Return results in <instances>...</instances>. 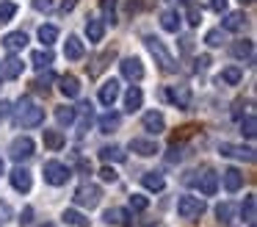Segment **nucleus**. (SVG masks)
Here are the masks:
<instances>
[{
	"mask_svg": "<svg viewBox=\"0 0 257 227\" xmlns=\"http://www.w3.org/2000/svg\"><path fill=\"white\" fill-rule=\"evenodd\" d=\"M9 177H12V186L17 188V191H23V194H28L31 186H34V177H31V172L23 169V166H17V169H14Z\"/></svg>",
	"mask_w": 257,
	"mask_h": 227,
	"instance_id": "14",
	"label": "nucleus"
},
{
	"mask_svg": "<svg viewBox=\"0 0 257 227\" xmlns=\"http://www.w3.org/2000/svg\"><path fill=\"white\" fill-rule=\"evenodd\" d=\"M221 183H224V188H227L229 194H235L240 186H243V175H240L235 166H229V169L221 172Z\"/></svg>",
	"mask_w": 257,
	"mask_h": 227,
	"instance_id": "17",
	"label": "nucleus"
},
{
	"mask_svg": "<svg viewBox=\"0 0 257 227\" xmlns=\"http://www.w3.org/2000/svg\"><path fill=\"white\" fill-rule=\"evenodd\" d=\"M221 42H224L221 28H213V31H207V36H205V44H207V47H221Z\"/></svg>",
	"mask_w": 257,
	"mask_h": 227,
	"instance_id": "40",
	"label": "nucleus"
},
{
	"mask_svg": "<svg viewBox=\"0 0 257 227\" xmlns=\"http://www.w3.org/2000/svg\"><path fill=\"white\" fill-rule=\"evenodd\" d=\"M102 199V191L100 186H94V183H83V186L75 191V205H80V208H97Z\"/></svg>",
	"mask_w": 257,
	"mask_h": 227,
	"instance_id": "4",
	"label": "nucleus"
},
{
	"mask_svg": "<svg viewBox=\"0 0 257 227\" xmlns=\"http://www.w3.org/2000/svg\"><path fill=\"white\" fill-rule=\"evenodd\" d=\"M83 53H86L83 42H80L78 36H67V42H64V58L80 61V58H83Z\"/></svg>",
	"mask_w": 257,
	"mask_h": 227,
	"instance_id": "16",
	"label": "nucleus"
},
{
	"mask_svg": "<svg viewBox=\"0 0 257 227\" xmlns=\"http://www.w3.org/2000/svg\"><path fill=\"white\" fill-rule=\"evenodd\" d=\"M169 161H172V164H177V161H183V147H177V144H174L172 149H169V155H166Z\"/></svg>",
	"mask_w": 257,
	"mask_h": 227,
	"instance_id": "44",
	"label": "nucleus"
},
{
	"mask_svg": "<svg viewBox=\"0 0 257 227\" xmlns=\"http://www.w3.org/2000/svg\"><path fill=\"white\" fill-rule=\"evenodd\" d=\"M210 9L218 11V14H224V11H227V0H210Z\"/></svg>",
	"mask_w": 257,
	"mask_h": 227,
	"instance_id": "49",
	"label": "nucleus"
},
{
	"mask_svg": "<svg viewBox=\"0 0 257 227\" xmlns=\"http://www.w3.org/2000/svg\"><path fill=\"white\" fill-rule=\"evenodd\" d=\"M122 219H127V210H122V208H108L105 213H102V221L105 224H122Z\"/></svg>",
	"mask_w": 257,
	"mask_h": 227,
	"instance_id": "34",
	"label": "nucleus"
},
{
	"mask_svg": "<svg viewBox=\"0 0 257 227\" xmlns=\"http://www.w3.org/2000/svg\"><path fill=\"white\" fill-rule=\"evenodd\" d=\"M207 64H210V55H199L196 58V69H207Z\"/></svg>",
	"mask_w": 257,
	"mask_h": 227,
	"instance_id": "51",
	"label": "nucleus"
},
{
	"mask_svg": "<svg viewBox=\"0 0 257 227\" xmlns=\"http://www.w3.org/2000/svg\"><path fill=\"white\" fill-rule=\"evenodd\" d=\"M3 169H6V166H3V158H0V175H3Z\"/></svg>",
	"mask_w": 257,
	"mask_h": 227,
	"instance_id": "52",
	"label": "nucleus"
},
{
	"mask_svg": "<svg viewBox=\"0 0 257 227\" xmlns=\"http://www.w3.org/2000/svg\"><path fill=\"white\" fill-rule=\"evenodd\" d=\"M185 20H188L191 25H199L202 22V11H199V6H196L194 0H185Z\"/></svg>",
	"mask_w": 257,
	"mask_h": 227,
	"instance_id": "37",
	"label": "nucleus"
},
{
	"mask_svg": "<svg viewBox=\"0 0 257 227\" xmlns=\"http://www.w3.org/2000/svg\"><path fill=\"white\" fill-rule=\"evenodd\" d=\"M0 75H3V78H9V81L20 78V75H23V61H20L14 53H9V58L3 61V64H0Z\"/></svg>",
	"mask_w": 257,
	"mask_h": 227,
	"instance_id": "15",
	"label": "nucleus"
},
{
	"mask_svg": "<svg viewBox=\"0 0 257 227\" xmlns=\"http://www.w3.org/2000/svg\"><path fill=\"white\" fill-rule=\"evenodd\" d=\"M25 44H28V33L25 31H12L3 36V47L9 53H20V50H25Z\"/></svg>",
	"mask_w": 257,
	"mask_h": 227,
	"instance_id": "13",
	"label": "nucleus"
},
{
	"mask_svg": "<svg viewBox=\"0 0 257 227\" xmlns=\"http://www.w3.org/2000/svg\"><path fill=\"white\" fill-rule=\"evenodd\" d=\"M97 125H100V130H102V133H113L119 125H122V116L113 114V111H108V114H102L100 119H97Z\"/></svg>",
	"mask_w": 257,
	"mask_h": 227,
	"instance_id": "24",
	"label": "nucleus"
},
{
	"mask_svg": "<svg viewBox=\"0 0 257 227\" xmlns=\"http://www.w3.org/2000/svg\"><path fill=\"white\" fill-rule=\"evenodd\" d=\"M42 172H45V183H50V186H64V183L72 177L69 166H64L61 161H47V164L42 166Z\"/></svg>",
	"mask_w": 257,
	"mask_h": 227,
	"instance_id": "3",
	"label": "nucleus"
},
{
	"mask_svg": "<svg viewBox=\"0 0 257 227\" xmlns=\"http://www.w3.org/2000/svg\"><path fill=\"white\" fill-rule=\"evenodd\" d=\"M116 97H119V81H113V78H111V81H105L100 86V103L102 105H113V103H116Z\"/></svg>",
	"mask_w": 257,
	"mask_h": 227,
	"instance_id": "20",
	"label": "nucleus"
},
{
	"mask_svg": "<svg viewBox=\"0 0 257 227\" xmlns=\"http://www.w3.org/2000/svg\"><path fill=\"white\" fill-rule=\"evenodd\" d=\"M31 219H34V208H25L20 216V224H31Z\"/></svg>",
	"mask_w": 257,
	"mask_h": 227,
	"instance_id": "50",
	"label": "nucleus"
},
{
	"mask_svg": "<svg viewBox=\"0 0 257 227\" xmlns=\"http://www.w3.org/2000/svg\"><path fill=\"white\" fill-rule=\"evenodd\" d=\"M254 210H257V199H254V194H249V197L243 199V208H240V213H243V221L254 224Z\"/></svg>",
	"mask_w": 257,
	"mask_h": 227,
	"instance_id": "35",
	"label": "nucleus"
},
{
	"mask_svg": "<svg viewBox=\"0 0 257 227\" xmlns=\"http://www.w3.org/2000/svg\"><path fill=\"white\" fill-rule=\"evenodd\" d=\"M144 44H147V50H150V53L155 55L158 64H161L166 72H174V69H177V64H174V55L169 53L166 44H163L158 36H144Z\"/></svg>",
	"mask_w": 257,
	"mask_h": 227,
	"instance_id": "1",
	"label": "nucleus"
},
{
	"mask_svg": "<svg viewBox=\"0 0 257 227\" xmlns=\"http://www.w3.org/2000/svg\"><path fill=\"white\" fill-rule=\"evenodd\" d=\"M116 169H111V164H105V166H102V169H100V180L102 183H116Z\"/></svg>",
	"mask_w": 257,
	"mask_h": 227,
	"instance_id": "42",
	"label": "nucleus"
},
{
	"mask_svg": "<svg viewBox=\"0 0 257 227\" xmlns=\"http://www.w3.org/2000/svg\"><path fill=\"white\" fill-rule=\"evenodd\" d=\"M39 42L45 44V47H53V44L58 42V28L56 25H42L39 28Z\"/></svg>",
	"mask_w": 257,
	"mask_h": 227,
	"instance_id": "33",
	"label": "nucleus"
},
{
	"mask_svg": "<svg viewBox=\"0 0 257 227\" xmlns=\"http://www.w3.org/2000/svg\"><path fill=\"white\" fill-rule=\"evenodd\" d=\"M216 216H218V221H221V224H232L235 216H238V208H235L232 202H221L216 208Z\"/></svg>",
	"mask_w": 257,
	"mask_h": 227,
	"instance_id": "29",
	"label": "nucleus"
},
{
	"mask_svg": "<svg viewBox=\"0 0 257 227\" xmlns=\"http://www.w3.org/2000/svg\"><path fill=\"white\" fill-rule=\"evenodd\" d=\"M218 81H224L227 86H238V83L243 81V69H240L238 64L224 66V69H221V75H218Z\"/></svg>",
	"mask_w": 257,
	"mask_h": 227,
	"instance_id": "23",
	"label": "nucleus"
},
{
	"mask_svg": "<svg viewBox=\"0 0 257 227\" xmlns=\"http://www.w3.org/2000/svg\"><path fill=\"white\" fill-rule=\"evenodd\" d=\"M86 36H89V42H102V36H105V22L89 20L86 22Z\"/></svg>",
	"mask_w": 257,
	"mask_h": 227,
	"instance_id": "25",
	"label": "nucleus"
},
{
	"mask_svg": "<svg viewBox=\"0 0 257 227\" xmlns=\"http://www.w3.org/2000/svg\"><path fill=\"white\" fill-rule=\"evenodd\" d=\"M45 227H53V224H45Z\"/></svg>",
	"mask_w": 257,
	"mask_h": 227,
	"instance_id": "54",
	"label": "nucleus"
},
{
	"mask_svg": "<svg viewBox=\"0 0 257 227\" xmlns=\"http://www.w3.org/2000/svg\"><path fill=\"white\" fill-rule=\"evenodd\" d=\"M240 133H243L246 138H254L257 136V119H254V114H249L243 122H240Z\"/></svg>",
	"mask_w": 257,
	"mask_h": 227,
	"instance_id": "38",
	"label": "nucleus"
},
{
	"mask_svg": "<svg viewBox=\"0 0 257 227\" xmlns=\"http://www.w3.org/2000/svg\"><path fill=\"white\" fill-rule=\"evenodd\" d=\"M56 6V0H34V9L36 11H50Z\"/></svg>",
	"mask_w": 257,
	"mask_h": 227,
	"instance_id": "46",
	"label": "nucleus"
},
{
	"mask_svg": "<svg viewBox=\"0 0 257 227\" xmlns=\"http://www.w3.org/2000/svg\"><path fill=\"white\" fill-rule=\"evenodd\" d=\"M141 183H144L147 191H163V188H166V180H163V175H158V172H147V175L141 177Z\"/></svg>",
	"mask_w": 257,
	"mask_h": 227,
	"instance_id": "27",
	"label": "nucleus"
},
{
	"mask_svg": "<svg viewBox=\"0 0 257 227\" xmlns=\"http://www.w3.org/2000/svg\"><path fill=\"white\" fill-rule=\"evenodd\" d=\"M180 20H183V17H180L177 11H163L161 14V28L169 31V33H177L180 31Z\"/></svg>",
	"mask_w": 257,
	"mask_h": 227,
	"instance_id": "28",
	"label": "nucleus"
},
{
	"mask_svg": "<svg viewBox=\"0 0 257 227\" xmlns=\"http://www.w3.org/2000/svg\"><path fill=\"white\" fill-rule=\"evenodd\" d=\"M116 3L119 0H100V9H102V14H105V20L111 22H116Z\"/></svg>",
	"mask_w": 257,
	"mask_h": 227,
	"instance_id": "39",
	"label": "nucleus"
},
{
	"mask_svg": "<svg viewBox=\"0 0 257 227\" xmlns=\"http://www.w3.org/2000/svg\"><path fill=\"white\" fill-rule=\"evenodd\" d=\"M9 219H12V208H9L6 202H0V227L6 224Z\"/></svg>",
	"mask_w": 257,
	"mask_h": 227,
	"instance_id": "45",
	"label": "nucleus"
},
{
	"mask_svg": "<svg viewBox=\"0 0 257 227\" xmlns=\"http://www.w3.org/2000/svg\"><path fill=\"white\" fill-rule=\"evenodd\" d=\"M100 158H102V164H122V161L127 158V153H124L122 147H116V144H111V147L100 149Z\"/></svg>",
	"mask_w": 257,
	"mask_h": 227,
	"instance_id": "22",
	"label": "nucleus"
},
{
	"mask_svg": "<svg viewBox=\"0 0 257 227\" xmlns=\"http://www.w3.org/2000/svg\"><path fill=\"white\" fill-rule=\"evenodd\" d=\"M194 183L199 186V194H205V197H213V194L218 191V175H216V172H210V169L202 172Z\"/></svg>",
	"mask_w": 257,
	"mask_h": 227,
	"instance_id": "12",
	"label": "nucleus"
},
{
	"mask_svg": "<svg viewBox=\"0 0 257 227\" xmlns=\"http://www.w3.org/2000/svg\"><path fill=\"white\" fill-rule=\"evenodd\" d=\"M67 224H72V227H89V219H86L80 210H75V208H67L64 210V216H61Z\"/></svg>",
	"mask_w": 257,
	"mask_h": 227,
	"instance_id": "32",
	"label": "nucleus"
},
{
	"mask_svg": "<svg viewBox=\"0 0 257 227\" xmlns=\"http://www.w3.org/2000/svg\"><path fill=\"white\" fill-rule=\"evenodd\" d=\"M243 25H246V14H243V11H229V14L221 20V28H224V31H229V33L243 31Z\"/></svg>",
	"mask_w": 257,
	"mask_h": 227,
	"instance_id": "19",
	"label": "nucleus"
},
{
	"mask_svg": "<svg viewBox=\"0 0 257 227\" xmlns=\"http://www.w3.org/2000/svg\"><path fill=\"white\" fill-rule=\"evenodd\" d=\"M119 69H122V75L127 78V81H141V78H144V64H141L136 55L119 61Z\"/></svg>",
	"mask_w": 257,
	"mask_h": 227,
	"instance_id": "11",
	"label": "nucleus"
},
{
	"mask_svg": "<svg viewBox=\"0 0 257 227\" xmlns=\"http://www.w3.org/2000/svg\"><path fill=\"white\" fill-rule=\"evenodd\" d=\"M9 114H12V103H6V100H0V122H6Z\"/></svg>",
	"mask_w": 257,
	"mask_h": 227,
	"instance_id": "47",
	"label": "nucleus"
},
{
	"mask_svg": "<svg viewBox=\"0 0 257 227\" xmlns=\"http://www.w3.org/2000/svg\"><path fill=\"white\" fill-rule=\"evenodd\" d=\"M130 153L141 155V158H152V155L161 153L155 138H130Z\"/></svg>",
	"mask_w": 257,
	"mask_h": 227,
	"instance_id": "9",
	"label": "nucleus"
},
{
	"mask_svg": "<svg viewBox=\"0 0 257 227\" xmlns=\"http://www.w3.org/2000/svg\"><path fill=\"white\" fill-rule=\"evenodd\" d=\"M20 127H36L45 122V108L39 105H31V100H23L20 103V116H17Z\"/></svg>",
	"mask_w": 257,
	"mask_h": 227,
	"instance_id": "2",
	"label": "nucleus"
},
{
	"mask_svg": "<svg viewBox=\"0 0 257 227\" xmlns=\"http://www.w3.org/2000/svg\"><path fill=\"white\" fill-rule=\"evenodd\" d=\"M42 138H45V147H50V149H61L64 144H67V138H64L61 130H45Z\"/></svg>",
	"mask_w": 257,
	"mask_h": 227,
	"instance_id": "30",
	"label": "nucleus"
},
{
	"mask_svg": "<svg viewBox=\"0 0 257 227\" xmlns=\"http://www.w3.org/2000/svg\"><path fill=\"white\" fill-rule=\"evenodd\" d=\"M0 78H3V75H0Z\"/></svg>",
	"mask_w": 257,
	"mask_h": 227,
	"instance_id": "55",
	"label": "nucleus"
},
{
	"mask_svg": "<svg viewBox=\"0 0 257 227\" xmlns=\"http://www.w3.org/2000/svg\"><path fill=\"white\" fill-rule=\"evenodd\" d=\"M147 205H150V199L141 197V194H133V197H130V208L133 210H147Z\"/></svg>",
	"mask_w": 257,
	"mask_h": 227,
	"instance_id": "43",
	"label": "nucleus"
},
{
	"mask_svg": "<svg viewBox=\"0 0 257 227\" xmlns=\"http://www.w3.org/2000/svg\"><path fill=\"white\" fill-rule=\"evenodd\" d=\"M218 153L224 155V158H238V161H246V164H251L254 161V149L251 147H243V144H218Z\"/></svg>",
	"mask_w": 257,
	"mask_h": 227,
	"instance_id": "8",
	"label": "nucleus"
},
{
	"mask_svg": "<svg viewBox=\"0 0 257 227\" xmlns=\"http://www.w3.org/2000/svg\"><path fill=\"white\" fill-rule=\"evenodd\" d=\"M9 155H12L14 161H28L31 155H34V138L31 136H17L12 144H9Z\"/></svg>",
	"mask_w": 257,
	"mask_h": 227,
	"instance_id": "7",
	"label": "nucleus"
},
{
	"mask_svg": "<svg viewBox=\"0 0 257 227\" xmlns=\"http://www.w3.org/2000/svg\"><path fill=\"white\" fill-rule=\"evenodd\" d=\"M58 92H61L67 100H75L80 94V81L75 75H64L61 81H58Z\"/></svg>",
	"mask_w": 257,
	"mask_h": 227,
	"instance_id": "18",
	"label": "nucleus"
},
{
	"mask_svg": "<svg viewBox=\"0 0 257 227\" xmlns=\"http://www.w3.org/2000/svg\"><path fill=\"white\" fill-rule=\"evenodd\" d=\"M56 119H58V125H72V122L78 119V108H69V105H64V108L56 111Z\"/></svg>",
	"mask_w": 257,
	"mask_h": 227,
	"instance_id": "36",
	"label": "nucleus"
},
{
	"mask_svg": "<svg viewBox=\"0 0 257 227\" xmlns=\"http://www.w3.org/2000/svg\"><path fill=\"white\" fill-rule=\"evenodd\" d=\"M232 55H235V58L254 61V44H251L249 39H243V42H235V44H232Z\"/></svg>",
	"mask_w": 257,
	"mask_h": 227,
	"instance_id": "26",
	"label": "nucleus"
},
{
	"mask_svg": "<svg viewBox=\"0 0 257 227\" xmlns=\"http://www.w3.org/2000/svg\"><path fill=\"white\" fill-rule=\"evenodd\" d=\"M31 64H34L36 69H47V66L53 64V53H50V47H45V50H36V53L31 55Z\"/></svg>",
	"mask_w": 257,
	"mask_h": 227,
	"instance_id": "31",
	"label": "nucleus"
},
{
	"mask_svg": "<svg viewBox=\"0 0 257 227\" xmlns=\"http://www.w3.org/2000/svg\"><path fill=\"white\" fill-rule=\"evenodd\" d=\"M177 213H180V219H199V216L205 213V202H202L199 197L185 194V197L177 199Z\"/></svg>",
	"mask_w": 257,
	"mask_h": 227,
	"instance_id": "5",
	"label": "nucleus"
},
{
	"mask_svg": "<svg viewBox=\"0 0 257 227\" xmlns=\"http://www.w3.org/2000/svg\"><path fill=\"white\" fill-rule=\"evenodd\" d=\"M14 14H17V6H14L12 0H3V3H0V22H9Z\"/></svg>",
	"mask_w": 257,
	"mask_h": 227,
	"instance_id": "41",
	"label": "nucleus"
},
{
	"mask_svg": "<svg viewBox=\"0 0 257 227\" xmlns=\"http://www.w3.org/2000/svg\"><path fill=\"white\" fill-rule=\"evenodd\" d=\"M141 125H144V130L152 133V136H158V133L166 130V119H163L161 111H147V114L141 116Z\"/></svg>",
	"mask_w": 257,
	"mask_h": 227,
	"instance_id": "10",
	"label": "nucleus"
},
{
	"mask_svg": "<svg viewBox=\"0 0 257 227\" xmlns=\"http://www.w3.org/2000/svg\"><path fill=\"white\" fill-rule=\"evenodd\" d=\"M240 3H243V6H249V3H254V0H240Z\"/></svg>",
	"mask_w": 257,
	"mask_h": 227,
	"instance_id": "53",
	"label": "nucleus"
},
{
	"mask_svg": "<svg viewBox=\"0 0 257 227\" xmlns=\"http://www.w3.org/2000/svg\"><path fill=\"white\" fill-rule=\"evenodd\" d=\"M141 103H144V94H141V89H139V86H130L127 94H124V111H127V114H133V111L141 108Z\"/></svg>",
	"mask_w": 257,
	"mask_h": 227,
	"instance_id": "21",
	"label": "nucleus"
},
{
	"mask_svg": "<svg viewBox=\"0 0 257 227\" xmlns=\"http://www.w3.org/2000/svg\"><path fill=\"white\" fill-rule=\"evenodd\" d=\"M53 81V72H47V75H42L39 81H36V89H42V92H47V83Z\"/></svg>",
	"mask_w": 257,
	"mask_h": 227,
	"instance_id": "48",
	"label": "nucleus"
},
{
	"mask_svg": "<svg viewBox=\"0 0 257 227\" xmlns=\"http://www.w3.org/2000/svg\"><path fill=\"white\" fill-rule=\"evenodd\" d=\"M163 97H166L172 105H177V108H188L194 94H191V86L177 83V86H166V89H163Z\"/></svg>",
	"mask_w": 257,
	"mask_h": 227,
	"instance_id": "6",
	"label": "nucleus"
}]
</instances>
